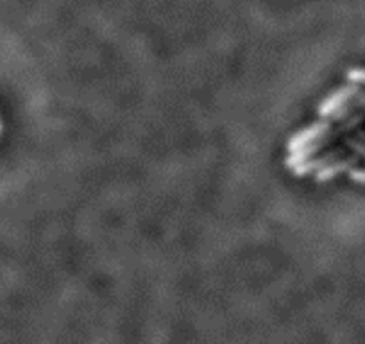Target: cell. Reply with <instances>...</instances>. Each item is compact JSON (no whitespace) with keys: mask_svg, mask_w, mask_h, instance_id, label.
<instances>
[{"mask_svg":"<svg viewBox=\"0 0 365 344\" xmlns=\"http://www.w3.org/2000/svg\"><path fill=\"white\" fill-rule=\"evenodd\" d=\"M287 171L326 183L347 176L365 185V69L346 70L344 83L317 106V117L285 146Z\"/></svg>","mask_w":365,"mask_h":344,"instance_id":"1","label":"cell"},{"mask_svg":"<svg viewBox=\"0 0 365 344\" xmlns=\"http://www.w3.org/2000/svg\"><path fill=\"white\" fill-rule=\"evenodd\" d=\"M2 133H4V122H2V117H0V138H2Z\"/></svg>","mask_w":365,"mask_h":344,"instance_id":"2","label":"cell"}]
</instances>
